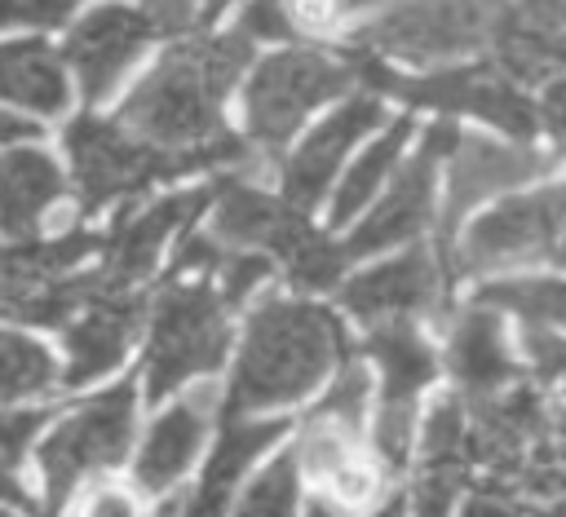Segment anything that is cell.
<instances>
[{"label":"cell","instance_id":"6da1fadb","mask_svg":"<svg viewBox=\"0 0 566 517\" xmlns=\"http://www.w3.org/2000/svg\"><path fill=\"white\" fill-rule=\"evenodd\" d=\"M252 57V40L234 27L226 35H186L155 71L124 97L119 124L164 150L221 141V102Z\"/></svg>","mask_w":566,"mask_h":517},{"label":"cell","instance_id":"7a4b0ae2","mask_svg":"<svg viewBox=\"0 0 566 517\" xmlns=\"http://www.w3.org/2000/svg\"><path fill=\"white\" fill-rule=\"evenodd\" d=\"M349 358L336 314L310 300L270 296L248 314L243 349L226 393V420L274 411L305 398L336 362Z\"/></svg>","mask_w":566,"mask_h":517},{"label":"cell","instance_id":"3957f363","mask_svg":"<svg viewBox=\"0 0 566 517\" xmlns=\"http://www.w3.org/2000/svg\"><path fill=\"white\" fill-rule=\"evenodd\" d=\"M66 155H71V172L80 186V203L93 212V208L128 199L164 177H181V172L212 168V163H239V159H248V141L226 133L221 141H208V146L164 150L137 133H124V124L80 115L66 128Z\"/></svg>","mask_w":566,"mask_h":517},{"label":"cell","instance_id":"277c9868","mask_svg":"<svg viewBox=\"0 0 566 517\" xmlns=\"http://www.w3.org/2000/svg\"><path fill=\"white\" fill-rule=\"evenodd\" d=\"M349 71L354 80H367L376 93H394L407 106H433L447 115H478L495 128H504L513 141H531L539 119L531 97L522 93V84L500 66V62H473V66H442V71H424V75H398L389 71L380 57L349 49Z\"/></svg>","mask_w":566,"mask_h":517},{"label":"cell","instance_id":"5b68a950","mask_svg":"<svg viewBox=\"0 0 566 517\" xmlns=\"http://www.w3.org/2000/svg\"><path fill=\"white\" fill-rule=\"evenodd\" d=\"M509 9V0H398L394 9L354 31L349 49L416 66L451 62L495 44Z\"/></svg>","mask_w":566,"mask_h":517},{"label":"cell","instance_id":"8992f818","mask_svg":"<svg viewBox=\"0 0 566 517\" xmlns=\"http://www.w3.org/2000/svg\"><path fill=\"white\" fill-rule=\"evenodd\" d=\"M230 305L208 283H177L168 278L155 314H150V340H146V398H168L181 380L208 376L226 362L230 349Z\"/></svg>","mask_w":566,"mask_h":517},{"label":"cell","instance_id":"52a82bcc","mask_svg":"<svg viewBox=\"0 0 566 517\" xmlns=\"http://www.w3.org/2000/svg\"><path fill=\"white\" fill-rule=\"evenodd\" d=\"M133 424H137V384L133 380H119L106 393L80 402L71 411V420H62L44 437V446H40L35 460H40L49 508L53 513L66 504V495H75L84 486L88 473L115 468L128 455Z\"/></svg>","mask_w":566,"mask_h":517},{"label":"cell","instance_id":"ba28073f","mask_svg":"<svg viewBox=\"0 0 566 517\" xmlns=\"http://www.w3.org/2000/svg\"><path fill=\"white\" fill-rule=\"evenodd\" d=\"M349 80H354L349 62H336L314 49H283V53L265 57L248 75V93H243L252 141L261 150H279L301 128V119L314 106L340 97L349 88Z\"/></svg>","mask_w":566,"mask_h":517},{"label":"cell","instance_id":"9c48e42d","mask_svg":"<svg viewBox=\"0 0 566 517\" xmlns=\"http://www.w3.org/2000/svg\"><path fill=\"white\" fill-rule=\"evenodd\" d=\"M367 358L380 371V415H376V455L389 468L407 464L416 433V402L438 371L429 340L416 323H376L367 331Z\"/></svg>","mask_w":566,"mask_h":517},{"label":"cell","instance_id":"30bf717a","mask_svg":"<svg viewBox=\"0 0 566 517\" xmlns=\"http://www.w3.org/2000/svg\"><path fill=\"white\" fill-rule=\"evenodd\" d=\"M562 239H566V186L517 194L469 225L460 247V270L486 274V270L526 265L553 256Z\"/></svg>","mask_w":566,"mask_h":517},{"label":"cell","instance_id":"8fae6325","mask_svg":"<svg viewBox=\"0 0 566 517\" xmlns=\"http://www.w3.org/2000/svg\"><path fill=\"white\" fill-rule=\"evenodd\" d=\"M460 141L455 124H433L420 141V150L407 159V168L394 177V186L385 190V199L354 225V234L340 243L345 256H371V252H385V247H398L407 239H416L429 217H433V181H438V159L451 155Z\"/></svg>","mask_w":566,"mask_h":517},{"label":"cell","instance_id":"7c38bea8","mask_svg":"<svg viewBox=\"0 0 566 517\" xmlns=\"http://www.w3.org/2000/svg\"><path fill=\"white\" fill-rule=\"evenodd\" d=\"M447 300V278L438 261L424 247H411L402 256H389L363 274H354L340 287V305L363 318L367 327L376 323H411L420 314H438Z\"/></svg>","mask_w":566,"mask_h":517},{"label":"cell","instance_id":"4fadbf2b","mask_svg":"<svg viewBox=\"0 0 566 517\" xmlns=\"http://www.w3.org/2000/svg\"><path fill=\"white\" fill-rule=\"evenodd\" d=\"M212 199H217V186H195V190L164 194L142 212L119 217L115 234L106 239V261L102 270H93L102 292H133L155 270V256L168 243V234L186 230Z\"/></svg>","mask_w":566,"mask_h":517},{"label":"cell","instance_id":"5bb4252c","mask_svg":"<svg viewBox=\"0 0 566 517\" xmlns=\"http://www.w3.org/2000/svg\"><path fill=\"white\" fill-rule=\"evenodd\" d=\"M155 35H159L155 18L142 9H124V4H106L80 18L66 35V62L80 75L84 97L102 102Z\"/></svg>","mask_w":566,"mask_h":517},{"label":"cell","instance_id":"9a60e30c","mask_svg":"<svg viewBox=\"0 0 566 517\" xmlns=\"http://www.w3.org/2000/svg\"><path fill=\"white\" fill-rule=\"evenodd\" d=\"M548 168V159L539 150H531L526 141H486V137H464L451 150V181H447V203H442V247L451 243V230L460 225V217L509 190L522 186L531 177H539Z\"/></svg>","mask_w":566,"mask_h":517},{"label":"cell","instance_id":"2e32d148","mask_svg":"<svg viewBox=\"0 0 566 517\" xmlns=\"http://www.w3.org/2000/svg\"><path fill=\"white\" fill-rule=\"evenodd\" d=\"M380 124V102L376 97H349L345 106H336L296 150H292V159L283 163V199L292 203V208H314L323 194H327V186H332V177H336V168H340V159L354 150V141L363 137V133H371Z\"/></svg>","mask_w":566,"mask_h":517},{"label":"cell","instance_id":"e0dca14e","mask_svg":"<svg viewBox=\"0 0 566 517\" xmlns=\"http://www.w3.org/2000/svg\"><path fill=\"white\" fill-rule=\"evenodd\" d=\"M142 323L137 292H102L66 323V371L62 384H88L119 367L133 331Z\"/></svg>","mask_w":566,"mask_h":517},{"label":"cell","instance_id":"ac0fdd59","mask_svg":"<svg viewBox=\"0 0 566 517\" xmlns=\"http://www.w3.org/2000/svg\"><path fill=\"white\" fill-rule=\"evenodd\" d=\"M212 203H217L212 239L234 243L243 252H265L270 261H279L287 252V243L310 225L305 212L292 208L287 199H274V194L243 186V181H221Z\"/></svg>","mask_w":566,"mask_h":517},{"label":"cell","instance_id":"d6986e66","mask_svg":"<svg viewBox=\"0 0 566 517\" xmlns=\"http://www.w3.org/2000/svg\"><path fill=\"white\" fill-rule=\"evenodd\" d=\"M447 367H451L455 384L473 402L478 398H491V393H500V389H509L517 380V367H513L504 327H500V318H495L491 305L473 300V309L460 314V323L451 327V340H447Z\"/></svg>","mask_w":566,"mask_h":517},{"label":"cell","instance_id":"ffe728a7","mask_svg":"<svg viewBox=\"0 0 566 517\" xmlns=\"http://www.w3.org/2000/svg\"><path fill=\"white\" fill-rule=\"evenodd\" d=\"M62 168L40 146H13L0 155V234L27 239L40 217L62 199Z\"/></svg>","mask_w":566,"mask_h":517},{"label":"cell","instance_id":"44dd1931","mask_svg":"<svg viewBox=\"0 0 566 517\" xmlns=\"http://www.w3.org/2000/svg\"><path fill=\"white\" fill-rule=\"evenodd\" d=\"M208 433V393L177 398L142 437L137 451V482L146 490H168L195 460L199 442Z\"/></svg>","mask_w":566,"mask_h":517},{"label":"cell","instance_id":"7402d4cb","mask_svg":"<svg viewBox=\"0 0 566 517\" xmlns=\"http://www.w3.org/2000/svg\"><path fill=\"white\" fill-rule=\"evenodd\" d=\"M279 433H283L279 420H230L226 433H221L217 446H212V460H208V468H203V477H199V486H195V495H190L186 517H226L239 477L248 473V464H252Z\"/></svg>","mask_w":566,"mask_h":517},{"label":"cell","instance_id":"603a6c76","mask_svg":"<svg viewBox=\"0 0 566 517\" xmlns=\"http://www.w3.org/2000/svg\"><path fill=\"white\" fill-rule=\"evenodd\" d=\"M97 243H106V239H97L88 230H75V234H62V239H13V243H4L0 247V309L27 300L31 292L71 274V265H80Z\"/></svg>","mask_w":566,"mask_h":517},{"label":"cell","instance_id":"cb8c5ba5","mask_svg":"<svg viewBox=\"0 0 566 517\" xmlns=\"http://www.w3.org/2000/svg\"><path fill=\"white\" fill-rule=\"evenodd\" d=\"M0 97L31 106L40 115H57L66 106V75L49 53V44L40 40L0 44Z\"/></svg>","mask_w":566,"mask_h":517},{"label":"cell","instance_id":"d4e9b609","mask_svg":"<svg viewBox=\"0 0 566 517\" xmlns=\"http://www.w3.org/2000/svg\"><path fill=\"white\" fill-rule=\"evenodd\" d=\"M407 137H411V119L402 115V119L389 124L385 137H376V141L358 155V163L345 172V181H340V190H336V199H332V225H345V221L376 194V186L389 177L394 159L402 155V141H407Z\"/></svg>","mask_w":566,"mask_h":517},{"label":"cell","instance_id":"484cf974","mask_svg":"<svg viewBox=\"0 0 566 517\" xmlns=\"http://www.w3.org/2000/svg\"><path fill=\"white\" fill-rule=\"evenodd\" d=\"M53 380H57L53 354L40 340L0 327V402L40 398L53 389Z\"/></svg>","mask_w":566,"mask_h":517},{"label":"cell","instance_id":"4316f807","mask_svg":"<svg viewBox=\"0 0 566 517\" xmlns=\"http://www.w3.org/2000/svg\"><path fill=\"white\" fill-rule=\"evenodd\" d=\"M482 305L491 309H513L522 323L566 331V283L562 278H509V283H486L478 292Z\"/></svg>","mask_w":566,"mask_h":517},{"label":"cell","instance_id":"83f0119b","mask_svg":"<svg viewBox=\"0 0 566 517\" xmlns=\"http://www.w3.org/2000/svg\"><path fill=\"white\" fill-rule=\"evenodd\" d=\"M279 261H283V274L292 278V287H301V292H327V287H336L340 274H345V265H349L345 247L332 243L327 234H318L314 225H305L287 243V252Z\"/></svg>","mask_w":566,"mask_h":517},{"label":"cell","instance_id":"f1b7e54d","mask_svg":"<svg viewBox=\"0 0 566 517\" xmlns=\"http://www.w3.org/2000/svg\"><path fill=\"white\" fill-rule=\"evenodd\" d=\"M296 468H301V460L292 451H283L274 464H265L261 477L239 499L234 517H296Z\"/></svg>","mask_w":566,"mask_h":517},{"label":"cell","instance_id":"f546056e","mask_svg":"<svg viewBox=\"0 0 566 517\" xmlns=\"http://www.w3.org/2000/svg\"><path fill=\"white\" fill-rule=\"evenodd\" d=\"M172 513H177L172 504L150 513L142 504V490L128 482H115V477H97V482L80 486L75 504H71V517H172Z\"/></svg>","mask_w":566,"mask_h":517},{"label":"cell","instance_id":"4dcf8cb0","mask_svg":"<svg viewBox=\"0 0 566 517\" xmlns=\"http://www.w3.org/2000/svg\"><path fill=\"white\" fill-rule=\"evenodd\" d=\"M367 371L358 362H340L336 380L327 384L323 402L310 411V420H327V424H345V429H363V411H367Z\"/></svg>","mask_w":566,"mask_h":517},{"label":"cell","instance_id":"1f68e13d","mask_svg":"<svg viewBox=\"0 0 566 517\" xmlns=\"http://www.w3.org/2000/svg\"><path fill=\"white\" fill-rule=\"evenodd\" d=\"M314 482L323 486V499H332L336 508H358L380 490V468L371 464L367 451H354V455H345L340 464H332Z\"/></svg>","mask_w":566,"mask_h":517},{"label":"cell","instance_id":"d6a6232c","mask_svg":"<svg viewBox=\"0 0 566 517\" xmlns=\"http://www.w3.org/2000/svg\"><path fill=\"white\" fill-rule=\"evenodd\" d=\"M464 486V468L451 464H420V482L411 495V517H451V504Z\"/></svg>","mask_w":566,"mask_h":517},{"label":"cell","instance_id":"836d02e7","mask_svg":"<svg viewBox=\"0 0 566 517\" xmlns=\"http://www.w3.org/2000/svg\"><path fill=\"white\" fill-rule=\"evenodd\" d=\"M270 270H274V261H270L265 252H243V247H239V252H226L221 265H217V283H221L217 292H221V300H226L230 309L243 305L248 292H252Z\"/></svg>","mask_w":566,"mask_h":517},{"label":"cell","instance_id":"e575fe53","mask_svg":"<svg viewBox=\"0 0 566 517\" xmlns=\"http://www.w3.org/2000/svg\"><path fill=\"white\" fill-rule=\"evenodd\" d=\"M53 415V407H9L0 411V460L13 464L27 455V442L35 437V429Z\"/></svg>","mask_w":566,"mask_h":517},{"label":"cell","instance_id":"d590c367","mask_svg":"<svg viewBox=\"0 0 566 517\" xmlns=\"http://www.w3.org/2000/svg\"><path fill=\"white\" fill-rule=\"evenodd\" d=\"M80 0H0V27H57Z\"/></svg>","mask_w":566,"mask_h":517},{"label":"cell","instance_id":"8d00e7d4","mask_svg":"<svg viewBox=\"0 0 566 517\" xmlns=\"http://www.w3.org/2000/svg\"><path fill=\"white\" fill-rule=\"evenodd\" d=\"M239 31L248 40H287V35H296L292 22H287L283 0H248V9L239 13Z\"/></svg>","mask_w":566,"mask_h":517},{"label":"cell","instance_id":"74e56055","mask_svg":"<svg viewBox=\"0 0 566 517\" xmlns=\"http://www.w3.org/2000/svg\"><path fill=\"white\" fill-rule=\"evenodd\" d=\"M513 22H522L526 31H566V0H517L513 4Z\"/></svg>","mask_w":566,"mask_h":517},{"label":"cell","instance_id":"f35d334b","mask_svg":"<svg viewBox=\"0 0 566 517\" xmlns=\"http://www.w3.org/2000/svg\"><path fill=\"white\" fill-rule=\"evenodd\" d=\"M535 119H539L557 141H566V75H557V80L544 84L539 106H535Z\"/></svg>","mask_w":566,"mask_h":517},{"label":"cell","instance_id":"ab89813d","mask_svg":"<svg viewBox=\"0 0 566 517\" xmlns=\"http://www.w3.org/2000/svg\"><path fill=\"white\" fill-rule=\"evenodd\" d=\"M142 4H146L142 13H150L155 27L168 31V35H177V31H186L195 22V0H142Z\"/></svg>","mask_w":566,"mask_h":517},{"label":"cell","instance_id":"60d3db41","mask_svg":"<svg viewBox=\"0 0 566 517\" xmlns=\"http://www.w3.org/2000/svg\"><path fill=\"white\" fill-rule=\"evenodd\" d=\"M460 517H522V508L513 504V495H504V490H478V495H469L464 499V508H460Z\"/></svg>","mask_w":566,"mask_h":517},{"label":"cell","instance_id":"b9f144b4","mask_svg":"<svg viewBox=\"0 0 566 517\" xmlns=\"http://www.w3.org/2000/svg\"><path fill=\"white\" fill-rule=\"evenodd\" d=\"M31 137H40L35 119H18V115H4V110H0V146H9V141H31Z\"/></svg>","mask_w":566,"mask_h":517},{"label":"cell","instance_id":"7bdbcfd3","mask_svg":"<svg viewBox=\"0 0 566 517\" xmlns=\"http://www.w3.org/2000/svg\"><path fill=\"white\" fill-rule=\"evenodd\" d=\"M0 499L4 504H13V508H31V495L22 490V482H18V473L0 460Z\"/></svg>","mask_w":566,"mask_h":517},{"label":"cell","instance_id":"ee69618b","mask_svg":"<svg viewBox=\"0 0 566 517\" xmlns=\"http://www.w3.org/2000/svg\"><path fill=\"white\" fill-rule=\"evenodd\" d=\"M376 517H407V495H394L389 504H380Z\"/></svg>","mask_w":566,"mask_h":517},{"label":"cell","instance_id":"f6af8a7d","mask_svg":"<svg viewBox=\"0 0 566 517\" xmlns=\"http://www.w3.org/2000/svg\"><path fill=\"white\" fill-rule=\"evenodd\" d=\"M305 517H345V508H336V504H332V499H314V504H310V513H305Z\"/></svg>","mask_w":566,"mask_h":517},{"label":"cell","instance_id":"bcb514c9","mask_svg":"<svg viewBox=\"0 0 566 517\" xmlns=\"http://www.w3.org/2000/svg\"><path fill=\"white\" fill-rule=\"evenodd\" d=\"M544 517H566V490H557L553 499H544Z\"/></svg>","mask_w":566,"mask_h":517},{"label":"cell","instance_id":"7dc6e473","mask_svg":"<svg viewBox=\"0 0 566 517\" xmlns=\"http://www.w3.org/2000/svg\"><path fill=\"white\" fill-rule=\"evenodd\" d=\"M363 4H376V0H336V9H340V18H345L349 9H363Z\"/></svg>","mask_w":566,"mask_h":517},{"label":"cell","instance_id":"c3c4849f","mask_svg":"<svg viewBox=\"0 0 566 517\" xmlns=\"http://www.w3.org/2000/svg\"><path fill=\"white\" fill-rule=\"evenodd\" d=\"M221 4H226V0H208V4H203V18H212V13H221Z\"/></svg>","mask_w":566,"mask_h":517},{"label":"cell","instance_id":"681fc988","mask_svg":"<svg viewBox=\"0 0 566 517\" xmlns=\"http://www.w3.org/2000/svg\"><path fill=\"white\" fill-rule=\"evenodd\" d=\"M553 261H557V265H566V239L557 243V252H553Z\"/></svg>","mask_w":566,"mask_h":517},{"label":"cell","instance_id":"f907efd6","mask_svg":"<svg viewBox=\"0 0 566 517\" xmlns=\"http://www.w3.org/2000/svg\"><path fill=\"white\" fill-rule=\"evenodd\" d=\"M0 517H13V513H9V508H0Z\"/></svg>","mask_w":566,"mask_h":517}]
</instances>
